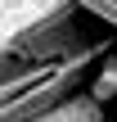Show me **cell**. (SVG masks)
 <instances>
[{"mask_svg": "<svg viewBox=\"0 0 117 122\" xmlns=\"http://www.w3.org/2000/svg\"><path fill=\"white\" fill-rule=\"evenodd\" d=\"M86 95L104 109L108 100H117V54H104L99 63H95V77L86 81Z\"/></svg>", "mask_w": 117, "mask_h": 122, "instance_id": "5", "label": "cell"}, {"mask_svg": "<svg viewBox=\"0 0 117 122\" xmlns=\"http://www.w3.org/2000/svg\"><path fill=\"white\" fill-rule=\"evenodd\" d=\"M36 122H108L104 118V109L86 95V91H77L72 100H63L59 109H50V113H41Z\"/></svg>", "mask_w": 117, "mask_h": 122, "instance_id": "4", "label": "cell"}, {"mask_svg": "<svg viewBox=\"0 0 117 122\" xmlns=\"http://www.w3.org/2000/svg\"><path fill=\"white\" fill-rule=\"evenodd\" d=\"M77 9L72 0H0V54H9L27 32H36L41 23L59 18Z\"/></svg>", "mask_w": 117, "mask_h": 122, "instance_id": "2", "label": "cell"}, {"mask_svg": "<svg viewBox=\"0 0 117 122\" xmlns=\"http://www.w3.org/2000/svg\"><path fill=\"white\" fill-rule=\"evenodd\" d=\"M81 14H90V18H99L104 27H113L117 32V0H72Z\"/></svg>", "mask_w": 117, "mask_h": 122, "instance_id": "6", "label": "cell"}, {"mask_svg": "<svg viewBox=\"0 0 117 122\" xmlns=\"http://www.w3.org/2000/svg\"><path fill=\"white\" fill-rule=\"evenodd\" d=\"M104 54H113V45H108V41H90V45H86V50H77L72 59L54 63V68H50L32 91H23L18 100L0 104V122H36L41 113L59 109L63 100H72V95L90 81V68H95Z\"/></svg>", "mask_w": 117, "mask_h": 122, "instance_id": "1", "label": "cell"}, {"mask_svg": "<svg viewBox=\"0 0 117 122\" xmlns=\"http://www.w3.org/2000/svg\"><path fill=\"white\" fill-rule=\"evenodd\" d=\"M45 72H50V68H23V63H14L9 54H0V104H9V100H18L23 91H32Z\"/></svg>", "mask_w": 117, "mask_h": 122, "instance_id": "3", "label": "cell"}]
</instances>
